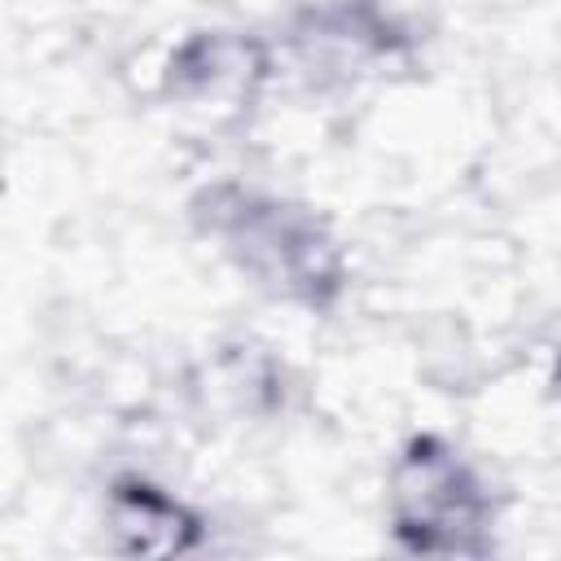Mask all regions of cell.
Here are the masks:
<instances>
[{"instance_id": "obj_1", "label": "cell", "mask_w": 561, "mask_h": 561, "mask_svg": "<svg viewBox=\"0 0 561 561\" xmlns=\"http://www.w3.org/2000/svg\"><path fill=\"white\" fill-rule=\"evenodd\" d=\"M394 530L416 552H482V486L434 438L412 443L394 473Z\"/></svg>"}, {"instance_id": "obj_2", "label": "cell", "mask_w": 561, "mask_h": 561, "mask_svg": "<svg viewBox=\"0 0 561 561\" xmlns=\"http://www.w3.org/2000/svg\"><path fill=\"white\" fill-rule=\"evenodd\" d=\"M232 241L241 245V254L250 263H259L263 254H272L276 259L272 276H280L285 285H316V280H329L333 276L320 263L324 241L316 237V228L302 224V219H294L285 206L241 202L237 215H232Z\"/></svg>"}]
</instances>
